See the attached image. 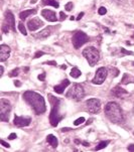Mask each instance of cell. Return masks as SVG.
Here are the masks:
<instances>
[{"mask_svg":"<svg viewBox=\"0 0 134 152\" xmlns=\"http://www.w3.org/2000/svg\"><path fill=\"white\" fill-rule=\"evenodd\" d=\"M23 99L29 106L32 107L33 111L36 115H40L46 111L44 99L38 93L33 92V91H25L23 93Z\"/></svg>","mask_w":134,"mask_h":152,"instance_id":"6da1fadb","label":"cell"},{"mask_svg":"<svg viewBox=\"0 0 134 152\" xmlns=\"http://www.w3.org/2000/svg\"><path fill=\"white\" fill-rule=\"evenodd\" d=\"M105 115L112 123L115 124H123L125 122V118H124V114L122 111L121 107L119 104L116 102H109L107 105L105 106Z\"/></svg>","mask_w":134,"mask_h":152,"instance_id":"7a4b0ae2","label":"cell"},{"mask_svg":"<svg viewBox=\"0 0 134 152\" xmlns=\"http://www.w3.org/2000/svg\"><path fill=\"white\" fill-rule=\"evenodd\" d=\"M48 98H50V102L52 104V111L50 114V122L51 125L53 127H57L59 125L61 121L65 118V115H62L60 113V104L61 100L56 97H54L53 95H48Z\"/></svg>","mask_w":134,"mask_h":152,"instance_id":"3957f363","label":"cell"},{"mask_svg":"<svg viewBox=\"0 0 134 152\" xmlns=\"http://www.w3.org/2000/svg\"><path fill=\"white\" fill-rule=\"evenodd\" d=\"M83 56L91 67H94L100 60V52L96 47L89 46L83 50Z\"/></svg>","mask_w":134,"mask_h":152,"instance_id":"277c9868","label":"cell"},{"mask_svg":"<svg viewBox=\"0 0 134 152\" xmlns=\"http://www.w3.org/2000/svg\"><path fill=\"white\" fill-rule=\"evenodd\" d=\"M66 97L69 99H73L75 101H81L85 97V91L83 86H81L80 84H74L72 86V88L68 91V93L66 94Z\"/></svg>","mask_w":134,"mask_h":152,"instance_id":"5b68a950","label":"cell"},{"mask_svg":"<svg viewBox=\"0 0 134 152\" xmlns=\"http://www.w3.org/2000/svg\"><path fill=\"white\" fill-rule=\"evenodd\" d=\"M10 111V102L8 100H6V99H1L0 100V120L3 122H8Z\"/></svg>","mask_w":134,"mask_h":152,"instance_id":"8992f818","label":"cell"},{"mask_svg":"<svg viewBox=\"0 0 134 152\" xmlns=\"http://www.w3.org/2000/svg\"><path fill=\"white\" fill-rule=\"evenodd\" d=\"M89 40H90L89 36L85 32H83V31H77V32H75L72 38L73 45H74V47L76 49H79L85 43L88 42Z\"/></svg>","mask_w":134,"mask_h":152,"instance_id":"52a82bcc","label":"cell"},{"mask_svg":"<svg viewBox=\"0 0 134 152\" xmlns=\"http://www.w3.org/2000/svg\"><path fill=\"white\" fill-rule=\"evenodd\" d=\"M9 29H11L14 32L16 31V28H15V18L11 11H6L4 22H3V25H2V31L6 33L8 32Z\"/></svg>","mask_w":134,"mask_h":152,"instance_id":"ba28073f","label":"cell"},{"mask_svg":"<svg viewBox=\"0 0 134 152\" xmlns=\"http://www.w3.org/2000/svg\"><path fill=\"white\" fill-rule=\"evenodd\" d=\"M86 107L89 113L97 114L101 110V102L98 99H89L86 102Z\"/></svg>","mask_w":134,"mask_h":152,"instance_id":"9c48e42d","label":"cell"},{"mask_svg":"<svg viewBox=\"0 0 134 152\" xmlns=\"http://www.w3.org/2000/svg\"><path fill=\"white\" fill-rule=\"evenodd\" d=\"M108 75V71L107 69H105L104 67L102 68H99L96 72V75L94 77V79L92 80V83L94 85H102L104 82H105L106 78H107Z\"/></svg>","mask_w":134,"mask_h":152,"instance_id":"30bf717a","label":"cell"},{"mask_svg":"<svg viewBox=\"0 0 134 152\" xmlns=\"http://www.w3.org/2000/svg\"><path fill=\"white\" fill-rule=\"evenodd\" d=\"M43 25V22L37 17H33V18L29 19L28 22H27V28L30 31H35L38 28H40Z\"/></svg>","mask_w":134,"mask_h":152,"instance_id":"8fae6325","label":"cell"},{"mask_svg":"<svg viewBox=\"0 0 134 152\" xmlns=\"http://www.w3.org/2000/svg\"><path fill=\"white\" fill-rule=\"evenodd\" d=\"M13 123L16 127H26L31 123V119L29 117H21V116H15Z\"/></svg>","mask_w":134,"mask_h":152,"instance_id":"7c38bea8","label":"cell"},{"mask_svg":"<svg viewBox=\"0 0 134 152\" xmlns=\"http://www.w3.org/2000/svg\"><path fill=\"white\" fill-rule=\"evenodd\" d=\"M41 16L44 17V19H46L48 21H51V22H56L58 20L56 12L51 10V9H43L41 11Z\"/></svg>","mask_w":134,"mask_h":152,"instance_id":"4fadbf2b","label":"cell"},{"mask_svg":"<svg viewBox=\"0 0 134 152\" xmlns=\"http://www.w3.org/2000/svg\"><path fill=\"white\" fill-rule=\"evenodd\" d=\"M10 56V47L6 44L0 45V62H5Z\"/></svg>","mask_w":134,"mask_h":152,"instance_id":"5bb4252c","label":"cell"},{"mask_svg":"<svg viewBox=\"0 0 134 152\" xmlns=\"http://www.w3.org/2000/svg\"><path fill=\"white\" fill-rule=\"evenodd\" d=\"M112 95L113 96H115L116 98H120L122 99L124 96H126V95H128V92L126 90H124L123 88H121L120 86H116L115 88L112 89Z\"/></svg>","mask_w":134,"mask_h":152,"instance_id":"9a60e30c","label":"cell"},{"mask_svg":"<svg viewBox=\"0 0 134 152\" xmlns=\"http://www.w3.org/2000/svg\"><path fill=\"white\" fill-rule=\"evenodd\" d=\"M69 85H70V81H69L68 79H66V80L63 81L60 85L55 86L54 90H55V92L58 93V94H63V93H64V90L69 86Z\"/></svg>","mask_w":134,"mask_h":152,"instance_id":"2e32d148","label":"cell"},{"mask_svg":"<svg viewBox=\"0 0 134 152\" xmlns=\"http://www.w3.org/2000/svg\"><path fill=\"white\" fill-rule=\"evenodd\" d=\"M46 141L51 144V146H52L53 148L58 147V144H59L58 138H57L55 135H53V134H50V135L46 136Z\"/></svg>","mask_w":134,"mask_h":152,"instance_id":"e0dca14e","label":"cell"},{"mask_svg":"<svg viewBox=\"0 0 134 152\" xmlns=\"http://www.w3.org/2000/svg\"><path fill=\"white\" fill-rule=\"evenodd\" d=\"M35 13H36V9L35 8L34 9H29V10H24V11H22V12L19 13V18H20L21 20H25L29 15L35 14Z\"/></svg>","mask_w":134,"mask_h":152,"instance_id":"ac0fdd59","label":"cell"},{"mask_svg":"<svg viewBox=\"0 0 134 152\" xmlns=\"http://www.w3.org/2000/svg\"><path fill=\"white\" fill-rule=\"evenodd\" d=\"M51 35V28L50 27H46V28L42 29V30L40 31V32H38L36 34V37L37 38H46V37H48Z\"/></svg>","mask_w":134,"mask_h":152,"instance_id":"d6986e66","label":"cell"},{"mask_svg":"<svg viewBox=\"0 0 134 152\" xmlns=\"http://www.w3.org/2000/svg\"><path fill=\"white\" fill-rule=\"evenodd\" d=\"M41 1H42L43 5H48V6H53L55 8H59V6H60L59 2L56 0H41Z\"/></svg>","mask_w":134,"mask_h":152,"instance_id":"ffe728a7","label":"cell"},{"mask_svg":"<svg viewBox=\"0 0 134 152\" xmlns=\"http://www.w3.org/2000/svg\"><path fill=\"white\" fill-rule=\"evenodd\" d=\"M71 77L74 79H78L79 77L82 75V73H81V71L79 70L78 68H76V67H74V68L72 69V71H71Z\"/></svg>","mask_w":134,"mask_h":152,"instance_id":"44dd1931","label":"cell"},{"mask_svg":"<svg viewBox=\"0 0 134 152\" xmlns=\"http://www.w3.org/2000/svg\"><path fill=\"white\" fill-rule=\"evenodd\" d=\"M110 143L109 140H106V141H101L99 144H98V146L95 148L96 151H98V150H101V149H104V148H106L108 146V144Z\"/></svg>","mask_w":134,"mask_h":152,"instance_id":"7402d4cb","label":"cell"},{"mask_svg":"<svg viewBox=\"0 0 134 152\" xmlns=\"http://www.w3.org/2000/svg\"><path fill=\"white\" fill-rule=\"evenodd\" d=\"M18 29L20 30V32L22 33L23 35H26L27 32H26V28H25L24 24H23L22 22H19L18 23Z\"/></svg>","mask_w":134,"mask_h":152,"instance_id":"603a6c76","label":"cell"},{"mask_svg":"<svg viewBox=\"0 0 134 152\" xmlns=\"http://www.w3.org/2000/svg\"><path fill=\"white\" fill-rule=\"evenodd\" d=\"M84 122H85V118L84 117H80V118H78V119L74 122V125L75 126H79V125H81V124L84 123Z\"/></svg>","mask_w":134,"mask_h":152,"instance_id":"cb8c5ba5","label":"cell"},{"mask_svg":"<svg viewBox=\"0 0 134 152\" xmlns=\"http://www.w3.org/2000/svg\"><path fill=\"white\" fill-rule=\"evenodd\" d=\"M18 73H19V69L16 68V69H14L13 71H11L10 74H9V76H10L11 78H13V77H17L18 76Z\"/></svg>","mask_w":134,"mask_h":152,"instance_id":"d4e9b609","label":"cell"},{"mask_svg":"<svg viewBox=\"0 0 134 152\" xmlns=\"http://www.w3.org/2000/svg\"><path fill=\"white\" fill-rule=\"evenodd\" d=\"M73 7H74V4H73V2H68L66 5H65V9H66L67 11H71L73 9Z\"/></svg>","mask_w":134,"mask_h":152,"instance_id":"484cf974","label":"cell"},{"mask_svg":"<svg viewBox=\"0 0 134 152\" xmlns=\"http://www.w3.org/2000/svg\"><path fill=\"white\" fill-rule=\"evenodd\" d=\"M98 13H99L100 15H105L106 13H107V9L105 8V7H100L99 9H98Z\"/></svg>","mask_w":134,"mask_h":152,"instance_id":"4316f807","label":"cell"},{"mask_svg":"<svg viewBox=\"0 0 134 152\" xmlns=\"http://www.w3.org/2000/svg\"><path fill=\"white\" fill-rule=\"evenodd\" d=\"M128 82H129V80H128V75L127 74H124L123 79H122L121 83H122V84H124V85H126V84H128Z\"/></svg>","mask_w":134,"mask_h":152,"instance_id":"83f0119b","label":"cell"},{"mask_svg":"<svg viewBox=\"0 0 134 152\" xmlns=\"http://www.w3.org/2000/svg\"><path fill=\"white\" fill-rule=\"evenodd\" d=\"M120 50H121V52L123 54H128V56H129V54H133V52H130V50H126L124 47H121V48H120Z\"/></svg>","mask_w":134,"mask_h":152,"instance_id":"f1b7e54d","label":"cell"},{"mask_svg":"<svg viewBox=\"0 0 134 152\" xmlns=\"http://www.w3.org/2000/svg\"><path fill=\"white\" fill-rule=\"evenodd\" d=\"M44 52H40V50H38V52H35V54H34V59H38V58H40V56H44Z\"/></svg>","mask_w":134,"mask_h":152,"instance_id":"f546056e","label":"cell"},{"mask_svg":"<svg viewBox=\"0 0 134 152\" xmlns=\"http://www.w3.org/2000/svg\"><path fill=\"white\" fill-rule=\"evenodd\" d=\"M60 20H65V19H66L67 18V15L66 14H65V13L64 12H63V11H61V12H60Z\"/></svg>","mask_w":134,"mask_h":152,"instance_id":"4dcf8cb0","label":"cell"},{"mask_svg":"<svg viewBox=\"0 0 134 152\" xmlns=\"http://www.w3.org/2000/svg\"><path fill=\"white\" fill-rule=\"evenodd\" d=\"M0 143H1V145H3L4 147H6V148H9V147H10V145H9L8 143H6V142H5L4 140H0Z\"/></svg>","mask_w":134,"mask_h":152,"instance_id":"1f68e13d","label":"cell"},{"mask_svg":"<svg viewBox=\"0 0 134 152\" xmlns=\"http://www.w3.org/2000/svg\"><path fill=\"white\" fill-rule=\"evenodd\" d=\"M37 78H38L39 81H44V79H46V74H44V73H42V74L39 75Z\"/></svg>","mask_w":134,"mask_h":152,"instance_id":"d6a6232c","label":"cell"},{"mask_svg":"<svg viewBox=\"0 0 134 152\" xmlns=\"http://www.w3.org/2000/svg\"><path fill=\"white\" fill-rule=\"evenodd\" d=\"M127 149H128V151L134 152V144H130V145L127 147Z\"/></svg>","mask_w":134,"mask_h":152,"instance_id":"836d02e7","label":"cell"},{"mask_svg":"<svg viewBox=\"0 0 134 152\" xmlns=\"http://www.w3.org/2000/svg\"><path fill=\"white\" fill-rule=\"evenodd\" d=\"M17 136H16V134L15 133H11L10 135L8 136V139H10V140H13V139H15V138H16Z\"/></svg>","mask_w":134,"mask_h":152,"instance_id":"e575fe53","label":"cell"},{"mask_svg":"<svg viewBox=\"0 0 134 152\" xmlns=\"http://www.w3.org/2000/svg\"><path fill=\"white\" fill-rule=\"evenodd\" d=\"M44 64H48V65H52V66H57V63L55 61H52V62H46Z\"/></svg>","mask_w":134,"mask_h":152,"instance_id":"d590c367","label":"cell"},{"mask_svg":"<svg viewBox=\"0 0 134 152\" xmlns=\"http://www.w3.org/2000/svg\"><path fill=\"white\" fill-rule=\"evenodd\" d=\"M83 16H84V12H81L80 14L78 15V17H77V20H80V19L82 18Z\"/></svg>","mask_w":134,"mask_h":152,"instance_id":"8d00e7d4","label":"cell"},{"mask_svg":"<svg viewBox=\"0 0 134 152\" xmlns=\"http://www.w3.org/2000/svg\"><path fill=\"white\" fill-rule=\"evenodd\" d=\"M14 85L16 87H20L21 86V83L19 82V81H14Z\"/></svg>","mask_w":134,"mask_h":152,"instance_id":"74e56055","label":"cell"},{"mask_svg":"<svg viewBox=\"0 0 134 152\" xmlns=\"http://www.w3.org/2000/svg\"><path fill=\"white\" fill-rule=\"evenodd\" d=\"M82 144L84 146H86V147H88V146H90V143H88V142H86V141H84V142H82Z\"/></svg>","mask_w":134,"mask_h":152,"instance_id":"f35d334b","label":"cell"},{"mask_svg":"<svg viewBox=\"0 0 134 152\" xmlns=\"http://www.w3.org/2000/svg\"><path fill=\"white\" fill-rule=\"evenodd\" d=\"M69 130H71L70 128H62V132H66V131H69Z\"/></svg>","mask_w":134,"mask_h":152,"instance_id":"ab89813d","label":"cell"},{"mask_svg":"<svg viewBox=\"0 0 134 152\" xmlns=\"http://www.w3.org/2000/svg\"><path fill=\"white\" fill-rule=\"evenodd\" d=\"M0 68H1V74H0V75L2 76V75H3V72H4V69H3V67H2V66L0 67Z\"/></svg>","mask_w":134,"mask_h":152,"instance_id":"60d3db41","label":"cell"},{"mask_svg":"<svg viewBox=\"0 0 134 152\" xmlns=\"http://www.w3.org/2000/svg\"><path fill=\"white\" fill-rule=\"evenodd\" d=\"M92 121H93V119L88 120V122H87V125H89V124H91V123H92Z\"/></svg>","mask_w":134,"mask_h":152,"instance_id":"b9f144b4","label":"cell"},{"mask_svg":"<svg viewBox=\"0 0 134 152\" xmlns=\"http://www.w3.org/2000/svg\"><path fill=\"white\" fill-rule=\"evenodd\" d=\"M62 69H63V70H66V69H67V66H66V65H63V66H62Z\"/></svg>","mask_w":134,"mask_h":152,"instance_id":"7bdbcfd3","label":"cell"},{"mask_svg":"<svg viewBox=\"0 0 134 152\" xmlns=\"http://www.w3.org/2000/svg\"><path fill=\"white\" fill-rule=\"evenodd\" d=\"M75 142H76V143H77V144L81 143V142H80V141H79V140H78V139H76V140H75Z\"/></svg>","mask_w":134,"mask_h":152,"instance_id":"ee69618b","label":"cell"},{"mask_svg":"<svg viewBox=\"0 0 134 152\" xmlns=\"http://www.w3.org/2000/svg\"><path fill=\"white\" fill-rule=\"evenodd\" d=\"M132 65H133V66H134V62H133V63H132Z\"/></svg>","mask_w":134,"mask_h":152,"instance_id":"f6af8a7d","label":"cell"},{"mask_svg":"<svg viewBox=\"0 0 134 152\" xmlns=\"http://www.w3.org/2000/svg\"><path fill=\"white\" fill-rule=\"evenodd\" d=\"M133 134H134V132H133Z\"/></svg>","mask_w":134,"mask_h":152,"instance_id":"bcb514c9","label":"cell"},{"mask_svg":"<svg viewBox=\"0 0 134 152\" xmlns=\"http://www.w3.org/2000/svg\"><path fill=\"white\" fill-rule=\"evenodd\" d=\"M133 36H134V35H133Z\"/></svg>","mask_w":134,"mask_h":152,"instance_id":"7dc6e473","label":"cell"}]
</instances>
